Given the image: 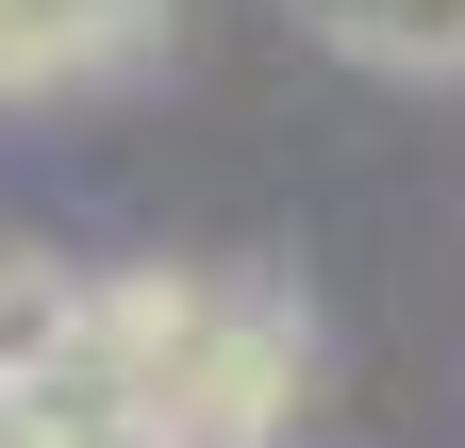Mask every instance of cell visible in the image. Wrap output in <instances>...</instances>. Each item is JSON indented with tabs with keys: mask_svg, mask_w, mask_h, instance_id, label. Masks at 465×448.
<instances>
[{
	"mask_svg": "<svg viewBox=\"0 0 465 448\" xmlns=\"http://www.w3.org/2000/svg\"><path fill=\"white\" fill-rule=\"evenodd\" d=\"M300 17L382 83H465V0H300Z\"/></svg>",
	"mask_w": 465,
	"mask_h": 448,
	"instance_id": "cell-2",
	"label": "cell"
},
{
	"mask_svg": "<svg viewBox=\"0 0 465 448\" xmlns=\"http://www.w3.org/2000/svg\"><path fill=\"white\" fill-rule=\"evenodd\" d=\"M67 332H84V283H67L50 249H0V399H17V382L67 349Z\"/></svg>",
	"mask_w": 465,
	"mask_h": 448,
	"instance_id": "cell-3",
	"label": "cell"
},
{
	"mask_svg": "<svg viewBox=\"0 0 465 448\" xmlns=\"http://www.w3.org/2000/svg\"><path fill=\"white\" fill-rule=\"evenodd\" d=\"M316 399V332L300 299H266V283H232V316L200 332V365L150 399V448H282Z\"/></svg>",
	"mask_w": 465,
	"mask_h": 448,
	"instance_id": "cell-1",
	"label": "cell"
}]
</instances>
